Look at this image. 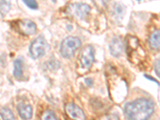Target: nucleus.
Masks as SVG:
<instances>
[{"label": "nucleus", "mask_w": 160, "mask_h": 120, "mask_svg": "<svg viewBox=\"0 0 160 120\" xmlns=\"http://www.w3.org/2000/svg\"><path fill=\"white\" fill-rule=\"evenodd\" d=\"M155 108L152 99L139 98L126 104L124 115L128 120H149L155 112Z\"/></svg>", "instance_id": "1"}, {"label": "nucleus", "mask_w": 160, "mask_h": 120, "mask_svg": "<svg viewBox=\"0 0 160 120\" xmlns=\"http://www.w3.org/2000/svg\"><path fill=\"white\" fill-rule=\"evenodd\" d=\"M81 40L78 37L70 36L66 38L60 46V54L63 58H70L75 55L81 47Z\"/></svg>", "instance_id": "2"}, {"label": "nucleus", "mask_w": 160, "mask_h": 120, "mask_svg": "<svg viewBox=\"0 0 160 120\" xmlns=\"http://www.w3.org/2000/svg\"><path fill=\"white\" fill-rule=\"evenodd\" d=\"M48 49L49 46L45 38L42 36H38L31 42L30 46V54L32 58L37 59L43 56Z\"/></svg>", "instance_id": "3"}, {"label": "nucleus", "mask_w": 160, "mask_h": 120, "mask_svg": "<svg viewBox=\"0 0 160 120\" xmlns=\"http://www.w3.org/2000/svg\"><path fill=\"white\" fill-rule=\"evenodd\" d=\"M95 60V49L91 45L86 46L79 55V62L83 68L88 69Z\"/></svg>", "instance_id": "4"}, {"label": "nucleus", "mask_w": 160, "mask_h": 120, "mask_svg": "<svg viewBox=\"0 0 160 120\" xmlns=\"http://www.w3.org/2000/svg\"><path fill=\"white\" fill-rule=\"evenodd\" d=\"M15 28L18 33L23 35H31L36 32V25L29 19L17 21L15 23Z\"/></svg>", "instance_id": "5"}, {"label": "nucleus", "mask_w": 160, "mask_h": 120, "mask_svg": "<svg viewBox=\"0 0 160 120\" xmlns=\"http://www.w3.org/2000/svg\"><path fill=\"white\" fill-rule=\"evenodd\" d=\"M68 116L72 120H86V115L82 110L74 102H69L65 106Z\"/></svg>", "instance_id": "6"}, {"label": "nucleus", "mask_w": 160, "mask_h": 120, "mask_svg": "<svg viewBox=\"0 0 160 120\" xmlns=\"http://www.w3.org/2000/svg\"><path fill=\"white\" fill-rule=\"evenodd\" d=\"M123 50V42L119 37H115L110 43V51L114 57H119Z\"/></svg>", "instance_id": "7"}, {"label": "nucleus", "mask_w": 160, "mask_h": 120, "mask_svg": "<svg viewBox=\"0 0 160 120\" xmlns=\"http://www.w3.org/2000/svg\"><path fill=\"white\" fill-rule=\"evenodd\" d=\"M17 111L20 117L24 120L31 119L33 115L32 108L30 104H26L23 102L18 103L17 106Z\"/></svg>", "instance_id": "8"}, {"label": "nucleus", "mask_w": 160, "mask_h": 120, "mask_svg": "<svg viewBox=\"0 0 160 120\" xmlns=\"http://www.w3.org/2000/svg\"><path fill=\"white\" fill-rule=\"evenodd\" d=\"M74 9L76 16L81 19H84L89 15L91 12V7L86 3H78L74 5Z\"/></svg>", "instance_id": "9"}, {"label": "nucleus", "mask_w": 160, "mask_h": 120, "mask_svg": "<svg viewBox=\"0 0 160 120\" xmlns=\"http://www.w3.org/2000/svg\"><path fill=\"white\" fill-rule=\"evenodd\" d=\"M149 45L151 49L160 51V29L155 30L149 37Z\"/></svg>", "instance_id": "10"}, {"label": "nucleus", "mask_w": 160, "mask_h": 120, "mask_svg": "<svg viewBox=\"0 0 160 120\" xmlns=\"http://www.w3.org/2000/svg\"><path fill=\"white\" fill-rule=\"evenodd\" d=\"M14 76L16 78H21L23 74V62L22 60L18 58L14 62Z\"/></svg>", "instance_id": "11"}, {"label": "nucleus", "mask_w": 160, "mask_h": 120, "mask_svg": "<svg viewBox=\"0 0 160 120\" xmlns=\"http://www.w3.org/2000/svg\"><path fill=\"white\" fill-rule=\"evenodd\" d=\"M124 13V8L122 4L115 3L112 7V14L113 16L116 18H122Z\"/></svg>", "instance_id": "12"}, {"label": "nucleus", "mask_w": 160, "mask_h": 120, "mask_svg": "<svg viewBox=\"0 0 160 120\" xmlns=\"http://www.w3.org/2000/svg\"><path fill=\"white\" fill-rule=\"evenodd\" d=\"M0 115L2 117V120H15L14 114L8 108H2L0 110Z\"/></svg>", "instance_id": "13"}, {"label": "nucleus", "mask_w": 160, "mask_h": 120, "mask_svg": "<svg viewBox=\"0 0 160 120\" xmlns=\"http://www.w3.org/2000/svg\"><path fill=\"white\" fill-rule=\"evenodd\" d=\"M11 8V2L9 0H1L0 1V14L4 16L8 13Z\"/></svg>", "instance_id": "14"}, {"label": "nucleus", "mask_w": 160, "mask_h": 120, "mask_svg": "<svg viewBox=\"0 0 160 120\" xmlns=\"http://www.w3.org/2000/svg\"><path fill=\"white\" fill-rule=\"evenodd\" d=\"M41 120H58V118H57L56 115L52 111L47 110V111H43V113L42 114Z\"/></svg>", "instance_id": "15"}, {"label": "nucleus", "mask_w": 160, "mask_h": 120, "mask_svg": "<svg viewBox=\"0 0 160 120\" xmlns=\"http://www.w3.org/2000/svg\"><path fill=\"white\" fill-rule=\"evenodd\" d=\"M24 3L27 5V7L31 10H37L38 8V3L35 0H22Z\"/></svg>", "instance_id": "16"}, {"label": "nucleus", "mask_w": 160, "mask_h": 120, "mask_svg": "<svg viewBox=\"0 0 160 120\" xmlns=\"http://www.w3.org/2000/svg\"><path fill=\"white\" fill-rule=\"evenodd\" d=\"M154 69L156 75L160 78V58H158L154 62Z\"/></svg>", "instance_id": "17"}, {"label": "nucleus", "mask_w": 160, "mask_h": 120, "mask_svg": "<svg viewBox=\"0 0 160 120\" xmlns=\"http://www.w3.org/2000/svg\"><path fill=\"white\" fill-rule=\"evenodd\" d=\"M100 120H118V117L116 115H108L100 118Z\"/></svg>", "instance_id": "18"}, {"label": "nucleus", "mask_w": 160, "mask_h": 120, "mask_svg": "<svg viewBox=\"0 0 160 120\" xmlns=\"http://www.w3.org/2000/svg\"><path fill=\"white\" fill-rule=\"evenodd\" d=\"M85 82L87 83V85L88 87H91L93 85V80L91 78H86L85 80Z\"/></svg>", "instance_id": "19"}, {"label": "nucleus", "mask_w": 160, "mask_h": 120, "mask_svg": "<svg viewBox=\"0 0 160 120\" xmlns=\"http://www.w3.org/2000/svg\"><path fill=\"white\" fill-rule=\"evenodd\" d=\"M145 77H146V78H148V79H149V80H151V81H153V82H156L157 84H158V85H159V83H158V81H157V80H155V79H154V78H153L152 77L148 76V75H145Z\"/></svg>", "instance_id": "20"}, {"label": "nucleus", "mask_w": 160, "mask_h": 120, "mask_svg": "<svg viewBox=\"0 0 160 120\" xmlns=\"http://www.w3.org/2000/svg\"><path fill=\"white\" fill-rule=\"evenodd\" d=\"M137 1H140V0H137Z\"/></svg>", "instance_id": "21"}]
</instances>
